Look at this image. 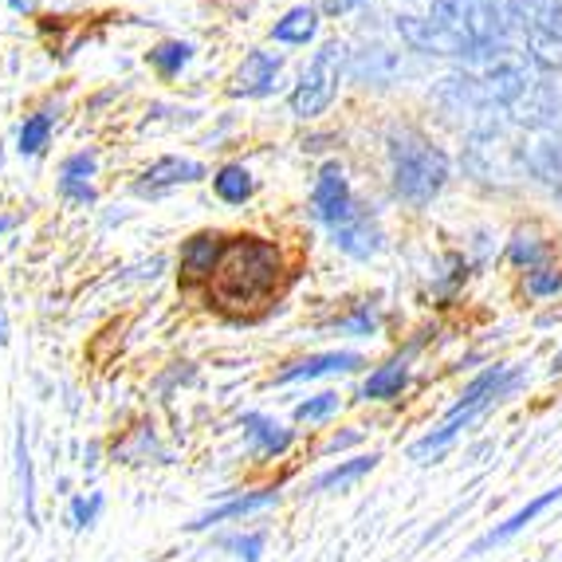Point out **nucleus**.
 <instances>
[{"instance_id": "1", "label": "nucleus", "mask_w": 562, "mask_h": 562, "mask_svg": "<svg viewBox=\"0 0 562 562\" xmlns=\"http://www.w3.org/2000/svg\"><path fill=\"white\" fill-rule=\"evenodd\" d=\"M283 280V256L272 240L263 236H236L228 240L225 260L209 283V307L225 315H244L256 303L272 300Z\"/></svg>"}, {"instance_id": "2", "label": "nucleus", "mask_w": 562, "mask_h": 562, "mask_svg": "<svg viewBox=\"0 0 562 562\" xmlns=\"http://www.w3.org/2000/svg\"><path fill=\"white\" fill-rule=\"evenodd\" d=\"M452 161L449 154L429 142L422 131L402 126L390 134V186L394 198L413 209H425L441 198V189L449 186Z\"/></svg>"}, {"instance_id": "3", "label": "nucleus", "mask_w": 562, "mask_h": 562, "mask_svg": "<svg viewBox=\"0 0 562 562\" xmlns=\"http://www.w3.org/2000/svg\"><path fill=\"white\" fill-rule=\"evenodd\" d=\"M527 382H531V370L524 362H487L480 374H472L464 382V390L457 394V402L449 405L445 417H464L469 425H476L484 413L512 402Z\"/></svg>"}, {"instance_id": "4", "label": "nucleus", "mask_w": 562, "mask_h": 562, "mask_svg": "<svg viewBox=\"0 0 562 562\" xmlns=\"http://www.w3.org/2000/svg\"><path fill=\"white\" fill-rule=\"evenodd\" d=\"M507 16L527 36L531 64L551 71L562 59V0H507Z\"/></svg>"}, {"instance_id": "5", "label": "nucleus", "mask_w": 562, "mask_h": 562, "mask_svg": "<svg viewBox=\"0 0 562 562\" xmlns=\"http://www.w3.org/2000/svg\"><path fill=\"white\" fill-rule=\"evenodd\" d=\"M342 71H347V47L330 40L315 52V59L303 71L300 87L291 91V114L295 119H315L335 103L338 83H342Z\"/></svg>"}, {"instance_id": "6", "label": "nucleus", "mask_w": 562, "mask_h": 562, "mask_svg": "<svg viewBox=\"0 0 562 562\" xmlns=\"http://www.w3.org/2000/svg\"><path fill=\"white\" fill-rule=\"evenodd\" d=\"M425 335H429V330H422L417 338H409V347L397 350L394 358H385L378 370H370V374L362 378V385H358V402H366V405L402 402L405 390H409V382H413V358L422 355Z\"/></svg>"}, {"instance_id": "7", "label": "nucleus", "mask_w": 562, "mask_h": 562, "mask_svg": "<svg viewBox=\"0 0 562 562\" xmlns=\"http://www.w3.org/2000/svg\"><path fill=\"white\" fill-rule=\"evenodd\" d=\"M280 487L268 484V487H252V492H233L228 499H221V504L205 507L201 516H193L186 524L189 535H213L221 531V527L228 524H244V519L252 516H263V512H272L276 504H280Z\"/></svg>"}, {"instance_id": "8", "label": "nucleus", "mask_w": 562, "mask_h": 562, "mask_svg": "<svg viewBox=\"0 0 562 562\" xmlns=\"http://www.w3.org/2000/svg\"><path fill=\"white\" fill-rule=\"evenodd\" d=\"M469 4V29L472 47H476V64H496L507 56V0H464Z\"/></svg>"}, {"instance_id": "9", "label": "nucleus", "mask_w": 562, "mask_h": 562, "mask_svg": "<svg viewBox=\"0 0 562 562\" xmlns=\"http://www.w3.org/2000/svg\"><path fill=\"white\" fill-rule=\"evenodd\" d=\"M366 370V355L358 350H323V355H303L291 358L268 378V385H300V382H319V378H338V374H358Z\"/></svg>"}, {"instance_id": "10", "label": "nucleus", "mask_w": 562, "mask_h": 562, "mask_svg": "<svg viewBox=\"0 0 562 562\" xmlns=\"http://www.w3.org/2000/svg\"><path fill=\"white\" fill-rule=\"evenodd\" d=\"M236 429H240V437H244V452L252 460H260V464L288 457L291 445H295V429L276 422L272 413H260V409L240 413V417H236Z\"/></svg>"}, {"instance_id": "11", "label": "nucleus", "mask_w": 562, "mask_h": 562, "mask_svg": "<svg viewBox=\"0 0 562 562\" xmlns=\"http://www.w3.org/2000/svg\"><path fill=\"white\" fill-rule=\"evenodd\" d=\"M355 209H358V201H355V193H350L347 169L338 166V161H327V166L319 169V178H315V189H311V216H315L319 225L335 228V225H342Z\"/></svg>"}, {"instance_id": "12", "label": "nucleus", "mask_w": 562, "mask_h": 562, "mask_svg": "<svg viewBox=\"0 0 562 562\" xmlns=\"http://www.w3.org/2000/svg\"><path fill=\"white\" fill-rule=\"evenodd\" d=\"M562 499V484H554V487H547V492H539L535 499H527L519 512H512V516L504 519V524H496V527H487L484 535H480L476 543L469 547V559H480V554H487V551H496V547H507L516 535H524L527 527L535 524V519L543 516V512H551L554 504Z\"/></svg>"}, {"instance_id": "13", "label": "nucleus", "mask_w": 562, "mask_h": 562, "mask_svg": "<svg viewBox=\"0 0 562 562\" xmlns=\"http://www.w3.org/2000/svg\"><path fill=\"white\" fill-rule=\"evenodd\" d=\"M330 233V244H335L338 252L350 256V260H374L378 252L385 248V233L382 225H378V216L370 213L366 205H358L355 213L342 221V225L327 228Z\"/></svg>"}, {"instance_id": "14", "label": "nucleus", "mask_w": 562, "mask_h": 562, "mask_svg": "<svg viewBox=\"0 0 562 562\" xmlns=\"http://www.w3.org/2000/svg\"><path fill=\"white\" fill-rule=\"evenodd\" d=\"M205 178V166L193 158H178V154H169V158H158L150 169H142V178L134 181V193L138 198H166L173 189L181 186H193V181Z\"/></svg>"}, {"instance_id": "15", "label": "nucleus", "mask_w": 562, "mask_h": 562, "mask_svg": "<svg viewBox=\"0 0 562 562\" xmlns=\"http://www.w3.org/2000/svg\"><path fill=\"white\" fill-rule=\"evenodd\" d=\"M228 240L221 233H198L181 244L178 268H181V283H213L216 268L225 260Z\"/></svg>"}, {"instance_id": "16", "label": "nucleus", "mask_w": 562, "mask_h": 562, "mask_svg": "<svg viewBox=\"0 0 562 562\" xmlns=\"http://www.w3.org/2000/svg\"><path fill=\"white\" fill-rule=\"evenodd\" d=\"M283 71V56L276 52H248L244 64L236 67V79H233V94H244V99H263V94L276 91V79Z\"/></svg>"}, {"instance_id": "17", "label": "nucleus", "mask_w": 562, "mask_h": 562, "mask_svg": "<svg viewBox=\"0 0 562 562\" xmlns=\"http://www.w3.org/2000/svg\"><path fill=\"white\" fill-rule=\"evenodd\" d=\"M382 464V452H358V457H347L338 460V464H330V469H323L319 476L307 484V496H327V492H347V487H355L358 480H366L370 472Z\"/></svg>"}, {"instance_id": "18", "label": "nucleus", "mask_w": 562, "mask_h": 562, "mask_svg": "<svg viewBox=\"0 0 562 562\" xmlns=\"http://www.w3.org/2000/svg\"><path fill=\"white\" fill-rule=\"evenodd\" d=\"M94 169H99V158H94V150H79L71 154V158L59 166V198L67 201V205H94Z\"/></svg>"}, {"instance_id": "19", "label": "nucleus", "mask_w": 562, "mask_h": 562, "mask_svg": "<svg viewBox=\"0 0 562 562\" xmlns=\"http://www.w3.org/2000/svg\"><path fill=\"white\" fill-rule=\"evenodd\" d=\"M16 487H20V507H24V524L36 531L40 527V512H36V469H32V449H29V425H16Z\"/></svg>"}, {"instance_id": "20", "label": "nucleus", "mask_w": 562, "mask_h": 562, "mask_svg": "<svg viewBox=\"0 0 562 562\" xmlns=\"http://www.w3.org/2000/svg\"><path fill=\"white\" fill-rule=\"evenodd\" d=\"M385 327V311L382 303L374 300H358L350 311H342L338 319H330V330H338V335L347 338H378Z\"/></svg>"}, {"instance_id": "21", "label": "nucleus", "mask_w": 562, "mask_h": 562, "mask_svg": "<svg viewBox=\"0 0 562 562\" xmlns=\"http://www.w3.org/2000/svg\"><path fill=\"white\" fill-rule=\"evenodd\" d=\"M263 547H268V531L252 527V531H225L209 539V551L233 554L240 562H263Z\"/></svg>"}, {"instance_id": "22", "label": "nucleus", "mask_w": 562, "mask_h": 562, "mask_svg": "<svg viewBox=\"0 0 562 562\" xmlns=\"http://www.w3.org/2000/svg\"><path fill=\"white\" fill-rule=\"evenodd\" d=\"M315 32H319V12L311 4H295L272 24V40H280V44H307V40H315Z\"/></svg>"}, {"instance_id": "23", "label": "nucleus", "mask_w": 562, "mask_h": 562, "mask_svg": "<svg viewBox=\"0 0 562 562\" xmlns=\"http://www.w3.org/2000/svg\"><path fill=\"white\" fill-rule=\"evenodd\" d=\"M213 193L225 201V205H244V201H252L256 181L244 166H221L213 173Z\"/></svg>"}, {"instance_id": "24", "label": "nucleus", "mask_w": 562, "mask_h": 562, "mask_svg": "<svg viewBox=\"0 0 562 562\" xmlns=\"http://www.w3.org/2000/svg\"><path fill=\"white\" fill-rule=\"evenodd\" d=\"M342 397L335 394V390H323V394H311L303 397V402H295V409H291V422L295 425H330L342 413Z\"/></svg>"}, {"instance_id": "25", "label": "nucleus", "mask_w": 562, "mask_h": 562, "mask_svg": "<svg viewBox=\"0 0 562 562\" xmlns=\"http://www.w3.org/2000/svg\"><path fill=\"white\" fill-rule=\"evenodd\" d=\"M103 512H106L103 492H83V496H71V504H67V524H71V531H91L103 519Z\"/></svg>"}, {"instance_id": "26", "label": "nucleus", "mask_w": 562, "mask_h": 562, "mask_svg": "<svg viewBox=\"0 0 562 562\" xmlns=\"http://www.w3.org/2000/svg\"><path fill=\"white\" fill-rule=\"evenodd\" d=\"M507 260L516 263V268L535 272V268H543L547 263V244L535 233H516L512 240H507Z\"/></svg>"}, {"instance_id": "27", "label": "nucleus", "mask_w": 562, "mask_h": 562, "mask_svg": "<svg viewBox=\"0 0 562 562\" xmlns=\"http://www.w3.org/2000/svg\"><path fill=\"white\" fill-rule=\"evenodd\" d=\"M189 59H193V44H186V40H161L158 47H150V64L161 76H178Z\"/></svg>"}, {"instance_id": "28", "label": "nucleus", "mask_w": 562, "mask_h": 562, "mask_svg": "<svg viewBox=\"0 0 562 562\" xmlns=\"http://www.w3.org/2000/svg\"><path fill=\"white\" fill-rule=\"evenodd\" d=\"M47 138H52V114L40 111L32 114L24 126H20V138H16V150L24 154V158H32V154H40L47 146Z\"/></svg>"}, {"instance_id": "29", "label": "nucleus", "mask_w": 562, "mask_h": 562, "mask_svg": "<svg viewBox=\"0 0 562 562\" xmlns=\"http://www.w3.org/2000/svg\"><path fill=\"white\" fill-rule=\"evenodd\" d=\"M154 452H158V441H154V425H142V429H134V441L114 445L111 457L122 460V464H146Z\"/></svg>"}, {"instance_id": "30", "label": "nucleus", "mask_w": 562, "mask_h": 562, "mask_svg": "<svg viewBox=\"0 0 562 562\" xmlns=\"http://www.w3.org/2000/svg\"><path fill=\"white\" fill-rule=\"evenodd\" d=\"M524 291L531 300H551V295L562 291V272L551 268V263H543V268H535V272L524 276Z\"/></svg>"}, {"instance_id": "31", "label": "nucleus", "mask_w": 562, "mask_h": 562, "mask_svg": "<svg viewBox=\"0 0 562 562\" xmlns=\"http://www.w3.org/2000/svg\"><path fill=\"white\" fill-rule=\"evenodd\" d=\"M362 425H347V429H335L327 437V441L319 445V457H338V452H347L355 449V445H362Z\"/></svg>"}, {"instance_id": "32", "label": "nucleus", "mask_w": 562, "mask_h": 562, "mask_svg": "<svg viewBox=\"0 0 562 562\" xmlns=\"http://www.w3.org/2000/svg\"><path fill=\"white\" fill-rule=\"evenodd\" d=\"M366 0H323V12L327 16H347V12H355V9H362Z\"/></svg>"}, {"instance_id": "33", "label": "nucleus", "mask_w": 562, "mask_h": 562, "mask_svg": "<svg viewBox=\"0 0 562 562\" xmlns=\"http://www.w3.org/2000/svg\"><path fill=\"white\" fill-rule=\"evenodd\" d=\"M9 342V315H4V307H0V347Z\"/></svg>"}, {"instance_id": "34", "label": "nucleus", "mask_w": 562, "mask_h": 562, "mask_svg": "<svg viewBox=\"0 0 562 562\" xmlns=\"http://www.w3.org/2000/svg\"><path fill=\"white\" fill-rule=\"evenodd\" d=\"M87 469H94V464H99V445H91V449H87V460H83Z\"/></svg>"}, {"instance_id": "35", "label": "nucleus", "mask_w": 562, "mask_h": 562, "mask_svg": "<svg viewBox=\"0 0 562 562\" xmlns=\"http://www.w3.org/2000/svg\"><path fill=\"white\" fill-rule=\"evenodd\" d=\"M12 225H16V216H0V240H4V233H9Z\"/></svg>"}, {"instance_id": "36", "label": "nucleus", "mask_w": 562, "mask_h": 562, "mask_svg": "<svg viewBox=\"0 0 562 562\" xmlns=\"http://www.w3.org/2000/svg\"><path fill=\"white\" fill-rule=\"evenodd\" d=\"M551 374H562V350H559V355L551 358Z\"/></svg>"}]
</instances>
